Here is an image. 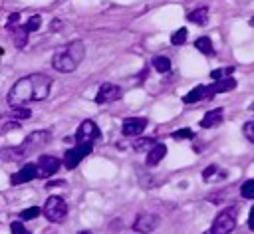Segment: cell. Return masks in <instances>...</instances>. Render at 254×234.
<instances>
[{"mask_svg": "<svg viewBox=\"0 0 254 234\" xmlns=\"http://www.w3.org/2000/svg\"><path fill=\"white\" fill-rule=\"evenodd\" d=\"M52 89V77L46 73H32L26 77H20L12 89L8 91V103L10 105H24L30 101H42L50 95Z\"/></svg>", "mask_w": 254, "mask_h": 234, "instance_id": "cell-1", "label": "cell"}, {"mask_svg": "<svg viewBox=\"0 0 254 234\" xmlns=\"http://www.w3.org/2000/svg\"><path fill=\"white\" fill-rule=\"evenodd\" d=\"M85 58V46L81 40H73L69 42L62 52H58L54 58H52V65L62 71V73H71L77 69V65L83 61Z\"/></svg>", "mask_w": 254, "mask_h": 234, "instance_id": "cell-2", "label": "cell"}, {"mask_svg": "<svg viewBox=\"0 0 254 234\" xmlns=\"http://www.w3.org/2000/svg\"><path fill=\"white\" fill-rule=\"evenodd\" d=\"M234 228H236V208L230 206L216 214V218L206 234H230Z\"/></svg>", "mask_w": 254, "mask_h": 234, "instance_id": "cell-3", "label": "cell"}, {"mask_svg": "<svg viewBox=\"0 0 254 234\" xmlns=\"http://www.w3.org/2000/svg\"><path fill=\"white\" fill-rule=\"evenodd\" d=\"M42 212H44V216H46L50 222L60 224V222H64L65 216H67V204H65V200H64L62 196H50V198L44 202Z\"/></svg>", "mask_w": 254, "mask_h": 234, "instance_id": "cell-4", "label": "cell"}, {"mask_svg": "<svg viewBox=\"0 0 254 234\" xmlns=\"http://www.w3.org/2000/svg\"><path fill=\"white\" fill-rule=\"evenodd\" d=\"M91 151H93V143H77L75 147L67 149L65 155H64V165H65V169L73 171Z\"/></svg>", "mask_w": 254, "mask_h": 234, "instance_id": "cell-5", "label": "cell"}, {"mask_svg": "<svg viewBox=\"0 0 254 234\" xmlns=\"http://www.w3.org/2000/svg\"><path fill=\"white\" fill-rule=\"evenodd\" d=\"M101 137V131H99V127L93 123V121H81V125L77 127V131H75V141L77 143H95L97 139Z\"/></svg>", "mask_w": 254, "mask_h": 234, "instance_id": "cell-6", "label": "cell"}, {"mask_svg": "<svg viewBox=\"0 0 254 234\" xmlns=\"http://www.w3.org/2000/svg\"><path fill=\"white\" fill-rule=\"evenodd\" d=\"M121 95H123V89L119 85H115V83H101V87L95 93V103L97 105H105V103L121 99Z\"/></svg>", "mask_w": 254, "mask_h": 234, "instance_id": "cell-7", "label": "cell"}, {"mask_svg": "<svg viewBox=\"0 0 254 234\" xmlns=\"http://www.w3.org/2000/svg\"><path fill=\"white\" fill-rule=\"evenodd\" d=\"M62 167V161L58 157H52V155H42L38 159V169H40V176L42 178H50L54 176Z\"/></svg>", "mask_w": 254, "mask_h": 234, "instance_id": "cell-8", "label": "cell"}, {"mask_svg": "<svg viewBox=\"0 0 254 234\" xmlns=\"http://www.w3.org/2000/svg\"><path fill=\"white\" fill-rule=\"evenodd\" d=\"M159 216L157 214H151V212H145V214H139L137 220L133 222V230L135 232H141V234H149L153 232L157 226H159Z\"/></svg>", "mask_w": 254, "mask_h": 234, "instance_id": "cell-9", "label": "cell"}, {"mask_svg": "<svg viewBox=\"0 0 254 234\" xmlns=\"http://www.w3.org/2000/svg\"><path fill=\"white\" fill-rule=\"evenodd\" d=\"M36 176H40V169H38V163H28L24 165L16 175H12L10 182L16 186V184H24V182H30L34 180Z\"/></svg>", "mask_w": 254, "mask_h": 234, "instance_id": "cell-10", "label": "cell"}, {"mask_svg": "<svg viewBox=\"0 0 254 234\" xmlns=\"http://www.w3.org/2000/svg\"><path fill=\"white\" fill-rule=\"evenodd\" d=\"M145 127H147V119L145 117H127L123 121L121 129H123L125 137H137V135H141L145 131Z\"/></svg>", "mask_w": 254, "mask_h": 234, "instance_id": "cell-11", "label": "cell"}, {"mask_svg": "<svg viewBox=\"0 0 254 234\" xmlns=\"http://www.w3.org/2000/svg\"><path fill=\"white\" fill-rule=\"evenodd\" d=\"M236 87V79L230 75V77H222V79H214L212 85H206V97H214L216 93H226V91H232Z\"/></svg>", "mask_w": 254, "mask_h": 234, "instance_id": "cell-12", "label": "cell"}, {"mask_svg": "<svg viewBox=\"0 0 254 234\" xmlns=\"http://www.w3.org/2000/svg\"><path fill=\"white\" fill-rule=\"evenodd\" d=\"M48 141H50V131H34V133H30V135L24 139L22 147L26 149V153H30V151H34V149H40V147L46 145Z\"/></svg>", "mask_w": 254, "mask_h": 234, "instance_id": "cell-13", "label": "cell"}, {"mask_svg": "<svg viewBox=\"0 0 254 234\" xmlns=\"http://www.w3.org/2000/svg\"><path fill=\"white\" fill-rule=\"evenodd\" d=\"M222 115H224V111L220 109V107H216V109H212V111H208L202 119H200V127L202 129H212V127H218L220 123H222Z\"/></svg>", "mask_w": 254, "mask_h": 234, "instance_id": "cell-14", "label": "cell"}, {"mask_svg": "<svg viewBox=\"0 0 254 234\" xmlns=\"http://www.w3.org/2000/svg\"><path fill=\"white\" fill-rule=\"evenodd\" d=\"M8 28V32H10V36H12V40H14V44L18 46V48H24L26 46V42H28V30H26V26H6Z\"/></svg>", "mask_w": 254, "mask_h": 234, "instance_id": "cell-15", "label": "cell"}, {"mask_svg": "<svg viewBox=\"0 0 254 234\" xmlns=\"http://www.w3.org/2000/svg\"><path fill=\"white\" fill-rule=\"evenodd\" d=\"M165 155H167V145H165V143H157V145L147 153V165H149V167L159 165V163L165 159Z\"/></svg>", "mask_w": 254, "mask_h": 234, "instance_id": "cell-16", "label": "cell"}, {"mask_svg": "<svg viewBox=\"0 0 254 234\" xmlns=\"http://www.w3.org/2000/svg\"><path fill=\"white\" fill-rule=\"evenodd\" d=\"M187 20L192 22V24H196V26H204L206 20H208V8L200 6V8L192 10V12H189V14H187Z\"/></svg>", "mask_w": 254, "mask_h": 234, "instance_id": "cell-17", "label": "cell"}, {"mask_svg": "<svg viewBox=\"0 0 254 234\" xmlns=\"http://www.w3.org/2000/svg\"><path fill=\"white\" fill-rule=\"evenodd\" d=\"M28 153H26V149L22 147V145H18V147H8V149H4L2 151V159L4 161H20V159H24Z\"/></svg>", "mask_w": 254, "mask_h": 234, "instance_id": "cell-18", "label": "cell"}, {"mask_svg": "<svg viewBox=\"0 0 254 234\" xmlns=\"http://www.w3.org/2000/svg\"><path fill=\"white\" fill-rule=\"evenodd\" d=\"M206 97V85H196L194 89H190L185 97H183V101L185 103H196V101H200V99H204Z\"/></svg>", "mask_w": 254, "mask_h": 234, "instance_id": "cell-19", "label": "cell"}, {"mask_svg": "<svg viewBox=\"0 0 254 234\" xmlns=\"http://www.w3.org/2000/svg\"><path fill=\"white\" fill-rule=\"evenodd\" d=\"M155 145H157V141H155L153 137H143V139L139 137V139L133 143V149H135L137 153H149Z\"/></svg>", "mask_w": 254, "mask_h": 234, "instance_id": "cell-20", "label": "cell"}, {"mask_svg": "<svg viewBox=\"0 0 254 234\" xmlns=\"http://www.w3.org/2000/svg\"><path fill=\"white\" fill-rule=\"evenodd\" d=\"M194 46H196V50H198V52H202L204 56H212V54H214V46H212L210 38H206V36H200V38H196Z\"/></svg>", "mask_w": 254, "mask_h": 234, "instance_id": "cell-21", "label": "cell"}, {"mask_svg": "<svg viewBox=\"0 0 254 234\" xmlns=\"http://www.w3.org/2000/svg\"><path fill=\"white\" fill-rule=\"evenodd\" d=\"M10 115H12L16 121H24V119L32 117V109H30V107H24V105H12Z\"/></svg>", "mask_w": 254, "mask_h": 234, "instance_id": "cell-22", "label": "cell"}, {"mask_svg": "<svg viewBox=\"0 0 254 234\" xmlns=\"http://www.w3.org/2000/svg\"><path fill=\"white\" fill-rule=\"evenodd\" d=\"M153 67L159 71V73H167L171 69V59L167 56H155L153 58Z\"/></svg>", "mask_w": 254, "mask_h": 234, "instance_id": "cell-23", "label": "cell"}, {"mask_svg": "<svg viewBox=\"0 0 254 234\" xmlns=\"http://www.w3.org/2000/svg\"><path fill=\"white\" fill-rule=\"evenodd\" d=\"M224 176L226 173H220V169L216 167V165H208L204 171H202V180H210V178H214V176Z\"/></svg>", "mask_w": 254, "mask_h": 234, "instance_id": "cell-24", "label": "cell"}, {"mask_svg": "<svg viewBox=\"0 0 254 234\" xmlns=\"http://www.w3.org/2000/svg\"><path fill=\"white\" fill-rule=\"evenodd\" d=\"M240 194H242V198H250V200H254V178L246 180V182L240 186Z\"/></svg>", "mask_w": 254, "mask_h": 234, "instance_id": "cell-25", "label": "cell"}, {"mask_svg": "<svg viewBox=\"0 0 254 234\" xmlns=\"http://www.w3.org/2000/svg\"><path fill=\"white\" fill-rule=\"evenodd\" d=\"M187 42V28H179L173 36H171V44L173 46H183Z\"/></svg>", "mask_w": 254, "mask_h": 234, "instance_id": "cell-26", "label": "cell"}, {"mask_svg": "<svg viewBox=\"0 0 254 234\" xmlns=\"http://www.w3.org/2000/svg\"><path fill=\"white\" fill-rule=\"evenodd\" d=\"M40 208L38 206H30V208H24L22 212H20V220H34V218H38L40 216Z\"/></svg>", "mask_w": 254, "mask_h": 234, "instance_id": "cell-27", "label": "cell"}, {"mask_svg": "<svg viewBox=\"0 0 254 234\" xmlns=\"http://www.w3.org/2000/svg\"><path fill=\"white\" fill-rule=\"evenodd\" d=\"M40 26H42V18H40L38 14H34V16L26 22V30H28V32H38Z\"/></svg>", "mask_w": 254, "mask_h": 234, "instance_id": "cell-28", "label": "cell"}, {"mask_svg": "<svg viewBox=\"0 0 254 234\" xmlns=\"http://www.w3.org/2000/svg\"><path fill=\"white\" fill-rule=\"evenodd\" d=\"M234 71V67H218V69H212L210 77L212 79H222V77H230V73Z\"/></svg>", "mask_w": 254, "mask_h": 234, "instance_id": "cell-29", "label": "cell"}, {"mask_svg": "<svg viewBox=\"0 0 254 234\" xmlns=\"http://www.w3.org/2000/svg\"><path fill=\"white\" fill-rule=\"evenodd\" d=\"M171 137H173V139H177V141H181V139H192V137H194V133H192L190 129H179V131H173V133H171Z\"/></svg>", "mask_w": 254, "mask_h": 234, "instance_id": "cell-30", "label": "cell"}, {"mask_svg": "<svg viewBox=\"0 0 254 234\" xmlns=\"http://www.w3.org/2000/svg\"><path fill=\"white\" fill-rule=\"evenodd\" d=\"M242 133L250 143H254V121H246L242 127Z\"/></svg>", "mask_w": 254, "mask_h": 234, "instance_id": "cell-31", "label": "cell"}, {"mask_svg": "<svg viewBox=\"0 0 254 234\" xmlns=\"http://www.w3.org/2000/svg\"><path fill=\"white\" fill-rule=\"evenodd\" d=\"M10 230H12V234H32V232H28V230L24 228V224H22L20 220H14V222L10 224Z\"/></svg>", "mask_w": 254, "mask_h": 234, "instance_id": "cell-32", "label": "cell"}, {"mask_svg": "<svg viewBox=\"0 0 254 234\" xmlns=\"http://www.w3.org/2000/svg\"><path fill=\"white\" fill-rule=\"evenodd\" d=\"M18 20H20V12H12V14L8 16V20H6V26H16Z\"/></svg>", "mask_w": 254, "mask_h": 234, "instance_id": "cell-33", "label": "cell"}, {"mask_svg": "<svg viewBox=\"0 0 254 234\" xmlns=\"http://www.w3.org/2000/svg\"><path fill=\"white\" fill-rule=\"evenodd\" d=\"M248 228L254 230V206L250 208V214H248Z\"/></svg>", "mask_w": 254, "mask_h": 234, "instance_id": "cell-34", "label": "cell"}, {"mask_svg": "<svg viewBox=\"0 0 254 234\" xmlns=\"http://www.w3.org/2000/svg\"><path fill=\"white\" fill-rule=\"evenodd\" d=\"M60 28H62V22H60V20H54V22H52V30H54V32H58Z\"/></svg>", "mask_w": 254, "mask_h": 234, "instance_id": "cell-35", "label": "cell"}, {"mask_svg": "<svg viewBox=\"0 0 254 234\" xmlns=\"http://www.w3.org/2000/svg\"><path fill=\"white\" fill-rule=\"evenodd\" d=\"M77 234H91L89 230H81V232H77Z\"/></svg>", "mask_w": 254, "mask_h": 234, "instance_id": "cell-36", "label": "cell"}, {"mask_svg": "<svg viewBox=\"0 0 254 234\" xmlns=\"http://www.w3.org/2000/svg\"><path fill=\"white\" fill-rule=\"evenodd\" d=\"M248 24H250V26H252V28H254V16H252V18H250V22H248Z\"/></svg>", "mask_w": 254, "mask_h": 234, "instance_id": "cell-37", "label": "cell"}]
</instances>
